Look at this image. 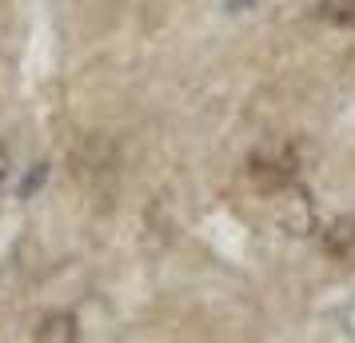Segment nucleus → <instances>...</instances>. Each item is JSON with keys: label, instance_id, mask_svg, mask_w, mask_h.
Instances as JSON below:
<instances>
[{"label": "nucleus", "instance_id": "20e7f679", "mask_svg": "<svg viewBox=\"0 0 355 343\" xmlns=\"http://www.w3.org/2000/svg\"><path fill=\"white\" fill-rule=\"evenodd\" d=\"M315 12H320V20L336 24V28H355V0H320Z\"/></svg>", "mask_w": 355, "mask_h": 343}, {"label": "nucleus", "instance_id": "f257e3e1", "mask_svg": "<svg viewBox=\"0 0 355 343\" xmlns=\"http://www.w3.org/2000/svg\"><path fill=\"white\" fill-rule=\"evenodd\" d=\"M295 172H300L295 148L284 144V140H268V144H259L248 156V180L256 184L263 196H275V192L295 188Z\"/></svg>", "mask_w": 355, "mask_h": 343}, {"label": "nucleus", "instance_id": "39448f33", "mask_svg": "<svg viewBox=\"0 0 355 343\" xmlns=\"http://www.w3.org/2000/svg\"><path fill=\"white\" fill-rule=\"evenodd\" d=\"M4 176H8V156L0 152V184H4Z\"/></svg>", "mask_w": 355, "mask_h": 343}, {"label": "nucleus", "instance_id": "f03ea898", "mask_svg": "<svg viewBox=\"0 0 355 343\" xmlns=\"http://www.w3.org/2000/svg\"><path fill=\"white\" fill-rule=\"evenodd\" d=\"M33 340H40V343H76L80 340L76 315H72V311H49V315H40Z\"/></svg>", "mask_w": 355, "mask_h": 343}, {"label": "nucleus", "instance_id": "7ed1b4c3", "mask_svg": "<svg viewBox=\"0 0 355 343\" xmlns=\"http://www.w3.org/2000/svg\"><path fill=\"white\" fill-rule=\"evenodd\" d=\"M320 244L327 256L343 260L347 252H355V216H336L327 228L320 231Z\"/></svg>", "mask_w": 355, "mask_h": 343}]
</instances>
